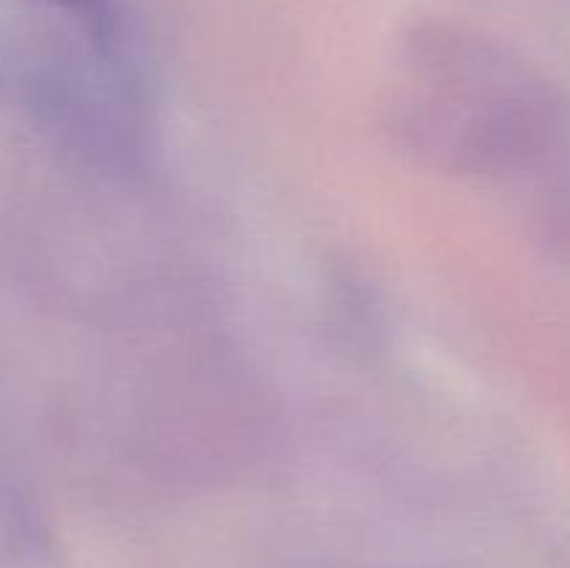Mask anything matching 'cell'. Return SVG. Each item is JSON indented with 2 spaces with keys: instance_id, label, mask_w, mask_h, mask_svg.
<instances>
[{
  "instance_id": "1",
  "label": "cell",
  "mask_w": 570,
  "mask_h": 568,
  "mask_svg": "<svg viewBox=\"0 0 570 568\" xmlns=\"http://www.w3.org/2000/svg\"><path fill=\"white\" fill-rule=\"evenodd\" d=\"M59 3L78 6V9H92V11L100 9V0H59Z\"/></svg>"
}]
</instances>
